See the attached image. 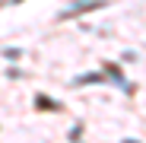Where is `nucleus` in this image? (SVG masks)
I'll return each mask as SVG.
<instances>
[{
  "instance_id": "nucleus-1",
  "label": "nucleus",
  "mask_w": 146,
  "mask_h": 143,
  "mask_svg": "<svg viewBox=\"0 0 146 143\" xmlns=\"http://www.w3.org/2000/svg\"><path fill=\"white\" fill-rule=\"evenodd\" d=\"M13 3H16V0H13Z\"/></svg>"
}]
</instances>
